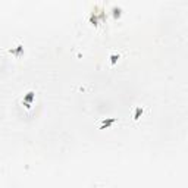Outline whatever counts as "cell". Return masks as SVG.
<instances>
[{
    "label": "cell",
    "instance_id": "277c9868",
    "mask_svg": "<svg viewBox=\"0 0 188 188\" xmlns=\"http://www.w3.org/2000/svg\"><path fill=\"white\" fill-rule=\"evenodd\" d=\"M141 115H143V107H135V112H134V120H138L141 118Z\"/></svg>",
    "mask_w": 188,
    "mask_h": 188
},
{
    "label": "cell",
    "instance_id": "6da1fadb",
    "mask_svg": "<svg viewBox=\"0 0 188 188\" xmlns=\"http://www.w3.org/2000/svg\"><path fill=\"white\" fill-rule=\"evenodd\" d=\"M116 118H109V119H104L102 122V126H100V129H106V128H109L110 125H113L115 122H116Z\"/></svg>",
    "mask_w": 188,
    "mask_h": 188
},
{
    "label": "cell",
    "instance_id": "8992f818",
    "mask_svg": "<svg viewBox=\"0 0 188 188\" xmlns=\"http://www.w3.org/2000/svg\"><path fill=\"white\" fill-rule=\"evenodd\" d=\"M119 57H120L119 54H112V56H110V63H112V65H115V63L119 60Z\"/></svg>",
    "mask_w": 188,
    "mask_h": 188
},
{
    "label": "cell",
    "instance_id": "7a4b0ae2",
    "mask_svg": "<svg viewBox=\"0 0 188 188\" xmlns=\"http://www.w3.org/2000/svg\"><path fill=\"white\" fill-rule=\"evenodd\" d=\"M9 53H12V54H15L16 57H21V54L24 53V46H18L16 49H10Z\"/></svg>",
    "mask_w": 188,
    "mask_h": 188
},
{
    "label": "cell",
    "instance_id": "3957f363",
    "mask_svg": "<svg viewBox=\"0 0 188 188\" xmlns=\"http://www.w3.org/2000/svg\"><path fill=\"white\" fill-rule=\"evenodd\" d=\"M34 93L33 91H30V93H27V96L24 97V103H27V104H30V103L34 102Z\"/></svg>",
    "mask_w": 188,
    "mask_h": 188
},
{
    "label": "cell",
    "instance_id": "5b68a950",
    "mask_svg": "<svg viewBox=\"0 0 188 188\" xmlns=\"http://www.w3.org/2000/svg\"><path fill=\"white\" fill-rule=\"evenodd\" d=\"M112 10H113V18H115V19L120 18V15H122V9H120V7H113Z\"/></svg>",
    "mask_w": 188,
    "mask_h": 188
}]
</instances>
